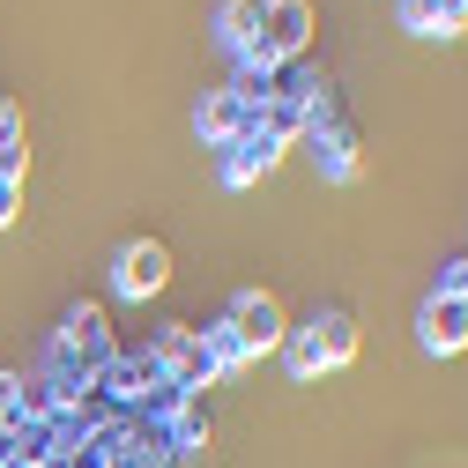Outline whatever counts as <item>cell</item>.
I'll return each instance as SVG.
<instances>
[{"mask_svg": "<svg viewBox=\"0 0 468 468\" xmlns=\"http://www.w3.org/2000/svg\"><path fill=\"white\" fill-rule=\"evenodd\" d=\"M282 342H290L298 379H313V372H327V365H349V357H357V313H349V305H327V313L305 320V335H282Z\"/></svg>", "mask_w": 468, "mask_h": 468, "instance_id": "cell-1", "label": "cell"}, {"mask_svg": "<svg viewBox=\"0 0 468 468\" xmlns=\"http://www.w3.org/2000/svg\"><path fill=\"white\" fill-rule=\"evenodd\" d=\"M313 37V0H261V23H253V45L268 52V60H298Z\"/></svg>", "mask_w": 468, "mask_h": 468, "instance_id": "cell-2", "label": "cell"}, {"mask_svg": "<svg viewBox=\"0 0 468 468\" xmlns=\"http://www.w3.org/2000/svg\"><path fill=\"white\" fill-rule=\"evenodd\" d=\"M164 282H171L164 239H127L120 253H112V290H120V298H156Z\"/></svg>", "mask_w": 468, "mask_h": 468, "instance_id": "cell-3", "label": "cell"}, {"mask_svg": "<svg viewBox=\"0 0 468 468\" xmlns=\"http://www.w3.org/2000/svg\"><path fill=\"white\" fill-rule=\"evenodd\" d=\"M230 335H239L246 342V357H253V349H275L290 327H282V305L268 298V290H239V298H230V320H223Z\"/></svg>", "mask_w": 468, "mask_h": 468, "instance_id": "cell-4", "label": "cell"}, {"mask_svg": "<svg viewBox=\"0 0 468 468\" xmlns=\"http://www.w3.org/2000/svg\"><path fill=\"white\" fill-rule=\"evenodd\" d=\"M417 342L424 349H439V357H453V349H468V305H453V298H424V313H417Z\"/></svg>", "mask_w": 468, "mask_h": 468, "instance_id": "cell-5", "label": "cell"}, {"mask_svg": "<svg viewBox=\"0 0 468 468\" xmlns=\"http://www.w3.org/2000/svg\"><path fill=\"white\" fill-rule=\"evenodd\" d=\"M275 156H282V149H275L268 134H253V127H246L239 142H223V186H253Z\"/></svg>", "mask_w": 468, "mask_h": 468, "instance_id": "cell-6", "label": "cell"}, {"mask_svg": "<svg viewBox=\"0 0 468 468\" xmlns=\"http://www.w3.org/2000/svg\"><path fill=\"white\" fill-rule=\"evenodd\" d=\"M305 134H313V156L327 164V179H349V171H357V127H349V120H335V127L305 120Z\"/></svg>", "mask_w": 468, "mask_h": 468, "instance_id": "cell-7", "label": "cell"}, {"mask_svg": "<svg viewBox=\"0 0 468 468\" xmlns=\"http://www.w3.org/2000/svg\"><path fill=\"white\" fill-rule=\"evenodd\" d=\"M201 134H208V142H239V134H246V104L230 97V90H216V97L201 104Z\"/></svg>", "mask_w": 468, "mask_h": 468, "instance_id": "cell-8", "label": "cell"}, {"mask_svg": "<svg viewBox=\"0 0 468 468\" xmlns=\"http://www.w3.org/2000/svg\"><path fill=\"white\" fill-rule=\"evenodd\" d=\"M253 23H261V0H223V8H216V37H223L230 52L253 45Z\"/></svg>", "mask_w": 468, "mask_h": 468, "instance_id": "cell-9", "label": "cell"}, {"mask_svg": "<svg viewBox=\"0 0 468 468\" xmlns=\"http://www.w3.org/2000/svg\"><path fill=\"white\" fill-rule=\"evenodd\" d=\"M60 349H90V357H104V313L97 305H75L60 320Z\"/></svg>", "mask_w": 468, "mask_h": 468, "instance_id": "cell-10", "label": "cell"}, {"mask_svg": "<svg viewBox=\"0 0 468 468\" xmlns=\"http://www.w3.org/2000/svg\"><path fill=\"white\" fill-rule=\"evenodd\" d=\"M401 23H409V30H424V37H453L446 0H401Z\"/></svg>", "mask_w": 468, "mask_h": 468, "instance_id": "cell-11", "label": "cell"}, {"mask_svg": "<svg viewBox=\"0 0 468 468\" xmlns=\"http://www.w3.org/2000/svg\"><path fill=\"white\" fill-rule=\"evenodd\" d=\"M201 342H208V372H230V365H246V342L230 335L223 320H216V327H201Z\"/></svg>", "mask_w": 468, "mask_h": 468, "instance_id": "cell-12", "label": "cell"}, {"mask_svg": "<svg viewBox=\"0 0 468 468\" xmlns=\"http://www.w3.org/2000/svg\"><path fill=\"white\" fill-rule=\"evenodd\" d=\"M439 298H453V305H468V253L439 268Z\"/></svg>", "mask_w": 468, "mask_h": 468, "instance_id": "cell-13", "label": "cell"}, {"mask_svg": "<svg viewBox=\"0 0 468 468\" xmlns=\"http://www.w3.org/2000/svg\"><path fill=\"white\" fill-rule=\"evenodd\" d=\"M16 401H23V372H0V417H16Z\"/></svg>", "mask_w": 468, "mask_h": 468, "instance_id": "cell-14", "label": "cell"}, {"mask_svg": "<svg viewBox=\"0 0 468 468\" xmlns=\"http://www.w3.org/2000/svg\"><path fill=\"white\" fill-rule=\"evenodd\" d=\"M16 194H23V186H8V179H0V230L16 223Z\"/></svg>", "mask_w": 468, "mask_h": 468, "instance_id": "cell-15", "label": "cell"}]
</instances>
